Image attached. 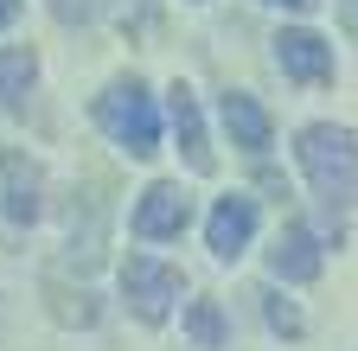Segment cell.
Returning <instances> with one entry per match:
<instances>
[{"mask_svg": "<svg viewBox=\"0 0 358 351\" xmlns=\"http://www.w3.org/2000/svg\"><path fill=\"white\" fill-rule=\"evenodd\" d=\"M166 115H173V135H179V154H186V166L199 172H217V154H211V141H205V121H199V103H192V90L186 83H173L166 90Z\"/></svg>", "mask_w": 358, "mask_h": 351, "instance_id": "9", "label": "cell"}, {"mask_svg": "<svg viewBox=\"0 0 358 351\" xmlns=\"http://www.w3.org/2000/svg\"><path fill=\"white\" fill-rule=\"evenodd\" d=\"M179 294H186V275L179 269H166V262H154V255H122V300L134 306V320L160 326Z\"/></svg>", "mask_w": 358, "mask_h": 351, "instance_id": "3", "label": "cell"}, {"mask_svg": "<svg viewBox=\"0 0 358 351\" xmlns=\"http://www.w3.org/2000/svg\"><path fill=\"white\" fill-rule=\"evenodd\" d=\"M186 332H192L199 351H224V345H231V326H224L217 300H192V306H186Z\"/></svg>", "mask_w": 358, "mask_h": 351, "instance_id": "12", "label": "cell"}, {"mask_svg": "<svg viewBox=\"0 0 358 351\" xmlns=\"http://www.w3.org/2000/svg\"><path fill=\"white\" fill-rule=\"evenodd\" d=\"M0 211L13 217V224H38V211H45V179H38V166L26 154H0Z\"/></svg>", "mask_w": 358, "mask_h": 351, "instance_id": "6", "label": "cell"}, {"mask_svg": "<svg viewBox=\"0 0 358 351\" xmlns=\"http://www.w3.org/2000/svg\"><path fill=\"white\" fill-rule=\"evenodd\" d=\"M250 237H256V198L224 192V198L211 204V217H205V249H211L217 262H237V255L250 249Z\"/></svg>", "mask_w": 358, "mask_h": 351, "instance_id": "5", "label": "cell"}, {"mask_svg": "<svg viewBox=\"0 0 358 351\" xmlns=\"http://www.w3.org/2000/svg\"><path fill=\"white\" fill-rule=\"evenodd\" d=\"M262 320H268V332H282V338H301V332H307L301 306H294V300H282V294H262Z\"/></svg>", "mask_w": 358, "mask_h": 351, "instance_id": "14", "label": "cell"}, {"mask_svg": "<svg viewBox=\"0 0 358 351\" xmlns=\"http://www.w3.org/2000/svg\"><path fill=\"white\" fill-rule=\"evenodd\" d=\"M45 294H52V313L64 326H96V300H90V294H64L58 281H45Z\"/></svg>", "mask_w": 358, "mask_h": 351, "instance_id": "13", "label": "cell"}, {"mask_svg": "<svg viewBox=\"0 0 358 351\" xmlns=\"http://www.w3.org/2000/svg\"><path fill=\"white\" fill-rule=\"evenodd\" d=\"M32 77H38V52L32 45H7L0 52V109H20L26 90H32Z\"/></svg>", "mask_w": 358, "mask_h": 351, "instance_id": "11", "label": "cell"}, {"mask_svg": "<svg viewBox=\"0 0 358 351\" xmlns=\"http://www.w3.org/2000/svg\"><path fill=\"white\" fill-rule=\"evenodd\" d=\"M275 64L294 77V83H333V45L307 26H288L275 32Z\"/></svg>", "mask_w": 358, "mask_h": 351, "instance_id": "7", "label": "cell"}, {"mask_svg": "<svg viewBox=\"0 0 358 351\" xmlns=\"http://www.w3.org/2000/svg\"><path fill=\"white\" fill-rule=\"evenodd\" d=\"M268 7H288V13H313L320 0H268Z\"/></svg>", "mask_w": 358, "mask_h": 351, "instance_id": "15", "label": "cell"}, {"mask_svg": "<svg viewBox=\"0 0 358 351\" xmlns=\"http://www.w3.org/2000/svg\"><path fill=\"white\" fill-rule=\"evenodd\" d=\"M13 20H20V0H0V32H7Z\"/></svg>", "mask_w": 358, "mask_h": 351, "instance_id": "16", "label": "cell"}, {"mask_svg": "<svg viewBox=\"0 0 358 351\" xmlns=\"http://www.w3.org/2000/svg\"><path fill=\"white\" fill-rule=\"evenodd\" d=\"M217 115H224V128H231V141L243 147V154H268V141H275V121H268V109L250 96V90H224V103H217Z\"/></svg>", "mask_w": 358, "mask_h": 351, "instance_id": "10", "label": "cell"}, {"mask_svg": "<svg viewBox=\"0 0 358 351\" xmlns=\"http://www.w3.org/2000/svg\"><path fill=\"white\" fill-rule=\"evenodd\" d=\"M268 275L275 281H313L320 275V237H313L307 224H282L275 230V243H268Z\"/></svg>", "mask_w": 358, "mask_h": 351, "instance_id": "8", "label": "cell"}, {"mask_svg": "<svg viewBox=\"0 0 358 351\" xmlns=\"http://www.w3.org/2000/svg\"><path fill=\"white\" fill-rule=\"evenodd\" d=\"M186 224H192V198L166 179L148 186L141 204H134V237L141 243H173V237H186Z\"/></svg>", "mask_w": 358, "mask_h": 351, "instance_id": "4", "label": "cell"}, {"mask_svg": "<svg viewBox=\"0 0 358 351\" xmlns=\"http://www.w3.org/2000/svg\"><path fill=\"white\" fill-rule=\"evenodd\" d=\"M294 154H301V172H307L313 198H320L333 217L352 211V198H358V135H352V128L313 121V128H301Z\"/></svg>", "mask_w": 358, "mask_h": 351, "instance_id": "1", "label": "cell"}, {"mask_svg": "<svg viewBox=\"0 0 358 351\" xmlns=\"http://www.w3.org/2000/svg\"><path fill=\"white\" fill-rule=\"evenodd\" d=\"M96 121H103V135L115 147H128L134 160H154L160 154V109H154V96H148L141 77H115L109 90L96 96Z\"/></svg>", "mask_w": 358, "mask_h": 351, "instance_id": "2", "label": "cell"}]
</instances>
